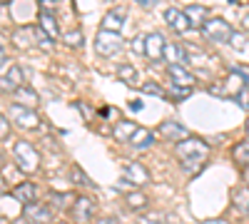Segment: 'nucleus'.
I'll use <instances>...</instances> for the list:
<instances>
[{"label":"nucleus","mask_w":249,"mask_h":224,"mask_svg":"<svg viewBox=\"0 0 249 224\" xmlns=\"http://www.w3.org/2000/svg\"><path fill=\"white\" fill-rule=\"evenodd\" d=\"M175 152H177V157L182 162V170L187 174H197L204 167L207 157H210V147H207L202 139H197V137H187V139L177 142Z\"/></svg>","instance_id":"obj_1"},{"label":"nucleus","mask_w":249,"mask_h":224,"mask_svg":"<svg viewBox=\"0 0 249 224\" xmlns=\"http://www.w3.org/2000/svg\"><path fill=\"white\" fill-rule=\"evenodd\" d=\"M13 157H15V165L20 167V172H25V174H33L40 167V155L35 152V147L30 145V142H25V139L15 142Z\"/></svg>","instance_id":"obj_2"},{"label":"nucleus","mask_w":249,"mask_h":224,"mask_svg":"<svg viewBox=\"0 0 249 224\" xmlns=\"http://www.w3.org/2000/svg\"><path fill=\"white\" fill-rule=\"evenodd\" d=\"M232 33H234L232 25L227 23V20H222V17H210L202 25V35L207 40H212V43H230Z\"/></svg>","instance_id":"obj_3"},{"label":"nucleus","mask_w":249,"mask_h":224,"mask_svg":"<svg viewBox=\"0 0 249 224\" xmlns=\"http://www.w3.org/2000/svg\"><path fill=\"white\" fill-rule=\"evenodd\" d=\"M120 48H122L120 35L107 33V30H100V33H97V37H95V50H97V55H102V57H112V55L120 52Z\"/></svg>","instance_id":"obj_4"},{"label":"nucleus","mask_w":249,"mask_h":224,"mask_svg":"<svg viewBox=\"0 0 249 224\" xmlns=\"http://www.w3.org/2000/svg\"><path fill=\"white\" fill-rule=\"evenodd\" d=\"M10 120H15L20 127H37L40 125V117L30 107H23V105H13L10 107Z\"/></svg>","instance_id":"obj_5"},{"label":"nucleus","mask_w":249,"mask_h":224,"mask_svg":"<svg viewBox=\"0 0 249 224\" xmlns=\"http://www.w3.org/2000/svg\"><path fill=\"white\" fill-rule=\"evenodd\" d=\"M23 85H25V77H23V70L18 65H10V70L0 77V90H5V92H15Z\"/></svg>","instance_id":"obj_6"},{"label":"nucleus","mask_w":249,"mask_h":224,"mask_svg":"<svg viewBox=\"0 0 249 224\" xmlns=\"http://www.w3.org/2000/svg\"><path fill=\"white\" fill-rule=\"evenodd\" d=\"M92 214H95V202L88 199V197H77L75 205H72V219L85 224V222L92 219Z\"/></svg>","instance_id":"obj_7"},{"label":"nucleus","mask_w":249,"mask_h":224,"mask_svg":"<svg viewBox=\"0 0 249 224\" xmlns=\"http://www.w3.org/2000/svg\"><path fill=\"white\" fill-rule=\"evenodd\" d=\"M25 217L35 224H50L53 222V209L48 205H43V202H33V205L25 207Z\"/></svg>","instance_id":"obj_8"},{"label":"nucleus","mask_w":249,"mask_h":224,"mask_svg":"<svg viewBox=\"0 0 249 224\" xmlns=\"http://www.w3.org/2000/svg\"><path fill=\"white\" fill-rule=\"evenodd\" d=\"M170 80H172V85L175 87H182V90H192V85H195V75L187 70V68H182V65H170Z\"/></svg>","instance_id":"obj_9"},{"label":"nucleus","mask_w":249,"mask_h":224,"mask_svg":"<svg viewBox=\"0 0 249 224\" xmlns=\"http://www.w3.org/2000/svg\"><path fill=\"white\" fill-rule=\"evenodd\" d=\"M164 37L160 33H150L144 35V55H147L150 60H162V52H164Z\"/></svg>","instance_id":"obj_10"},{"label":"nucleus","mask_w":249,"mask_h":224,"mask_svg":"<svg viewBox=\"0 0 249 224\" xmlns=\"http://www.w3.org/2000/svg\"><path fill=\"white\" fill-rule=\"evenodd\" d=\"M164 20H167V25H170L175 33H187V30H190V20H187L184 10L167 8V10H164Z\"/></svg>","instance_id":"obj_11"},{"label":"nucleus","mask_w":249,"mask_h":224,"mask_svg":"<svg viewBox=\"0 0 249 224\" xmlns=\"http://www.w3.org/2000/svg\"><path fill=\"white\" fill-rule=\"evenodd\" d=\"M160 135H162L164 139H170V142H182V139H187V137H190L187 127H182L179 122H162Z\"/></svg>","instance_id":"obj_12"},{"label":"nucleus","mask_w":249,"mask_h":224,"mask_svg":"<svg viewBox=\"0 0 249 224\" xmlns=\"http://www.w3.org/2000/svg\"><path fill=\"white\" fill-rule=\"evenodd\" d=\"M184 15H187V20H190V28H199L202 30V25L210 20V8L207 5H190L184 10Z\"/></svg>","instance_id":"obj_13"},{"label":"nucleus","mask_w":249,"mask_h":224,"mask_svg":"<svg viewBox=\"0 0 249 224\" xmlns=\"http://www.w3.org/2000/svg\"><path fill=\"white\" fill-rule=\"evenodd\" d=\"M40 30H43L50 40H55L57 35H60V28H57V17L48 10V8H43V10H40Z\"/></svg>","instance_id":"obj_14"},{"label":"nucleus","mask_w":249,"mask_h":224,"mask_svg":"<svg viewBox=\"0 0 249 224\" xmlns=\"http://www.w3.org/2000/svg\"><path fill=\"white\" fill-rule=\"evenodd\" d=\"M124 177H130V185H147V179H150V174H147V170H144L142 165H137V162H127L124 165Z\"/></svg>","instance_id":"obj_15"},{"label":"nucleus","mask_w":249,"mask_h":224,"mask_svg":"<svg viewBox=\"0 0 249 224\" xmlns=\"http://www.w3.org/2000/svg\"><path fill=\"white\" fill-rule=\"evenodd\" d=\"M35 194H37V190H35V185H30V182H20V185L13 190V197L18 202H23L25 207L35 202Z\"/></svg>","instance_id":"obj_16"},{"label":"nucleus","mask_w":249,"mask_h":224,"mask_svg":"<svg viewBox=\"0 0 249 224\" xmlns=\"http://www.w3.org/2000/svg\"><path fill=\"white\" fill-rule=\"evenodd\" d=\"M122 23H124V15H122V10H110L105 17H102V30H107V33H115V35H120V30H122Z\"/></svg>","instance_id":"obj_17"},{"label":"nucleus","mask_w":249,"mask_h":224,"mask_svg":"<svg viewBox=\"0 0 249 224\" xmlns=\"http://www.w3.org/2000/svg\"><path fill=\"white\" fill-rule=\"evenodd\" d=\"M155 142V135L150 132V130H144V127H137V132L132 135V139H130V145L135 147V150H144V147H150Z\"/></svg>","instance_id":"obj_18"},{"label":"nucleus","mask_w":249,"mask_h":224,"mask_svg":"<svg viewBox=\"0 0 249 224\" xmlns=\"http://www.w3.org/2000/svg\"><path fill=\"white\" fill-rule=\"evenodd\" d=\"M13 97L18 100L15 105H23V107H35V105H37V95H35L28 85H23L20 90H15V92H13Z\"/></svg>","instance_id":"obj_19"},{"label":"nucleus","mask_w":249,"mask_h":224,"mask_svg":"<svg viewBox=\"0 0 249 224\" xmlns=\"http://www.w3.org/2000/svg\"><path fill=\"white\" fill-rule=\"evenodd\" d=\"M135 132H137V125H132V122H117L115 130H112V137L117 142H130Z\"/></svg>","instance_id":"obj_20"},{"label":"nucleus","mask_w":249,"mask_h":224,"mask_svg":"<svg viewBox=\"0 0 249 224\" xmlns=\"http://www.w3.org/2000/svg\"><path fill=\"white\" fill-rule=\"evenodd\" d=\"M232 202H234V209L249 214V187H239L232 192Z\"/></svg>","instance_id":"obj_21"},{"label":"nucleus","mask_w":249,"mask_h":224,"mask_svg":"<svg viewBox=\"0 0 249 224\" xmlns=\"http://www.w3.org/2000/svg\"><path fill=\"white\" fill-rule=\"evenodd\" d=\"M232 157L234 162H239V165H249V139L239 142V145L232 147Z\"/></svg>","instance_id":"obj_22"},{"label":"nucleus","mask_w":249,"mask_h":224,"mask_svg":"<svg viewBox=\"0 0 249 224\" xmlns=\"http://www.w3.org/2000/svg\"><path fill=\"white\" fill-rule=\"evenodd\" d=\"M117 77L122 80V83H127V85H135L137 83V70L132 65H127V63H122L117 68Z\"/></svg>","instance_id":"obj_23"},{"label":"nucleus","mask_w":249,"mask_h":224,"mask_svg":"<svg viewBox=\"0 0 249 224\" xmlns=\"http://www.w3.org/2000/svg\"><path fill=\"white\" fill-rule=\"evenodd\" d=\"M124 202H127V207H130V209H142L144 205H147V197H144L142 192H127Z\"/></svg>","instance_id":"obj_24"},{"label":"nucleus","mask_w":249,"mask_h":224,"mask_svg":"<svg viewBox=\"0 0 249 224\" xmlns=\"http://www.w3.org/2000/svg\"><path fill=\"white\" fill-rule=\"evenodd\" d=\"M70 174H72V179H75V185H80V187H92V179H90L85 172H82L77 165H72Z\"/></svg>","instance_id":"obj_25"},{"label":"nucleus","mask_w":249,"mask_h":224,"mask_svg":"<svg viewBox=\"0 0 249 224\" xmlns=\"http://www.w3.org/2000/svg\"><path fill=\"white\" fill-rule=\"evenodd\" d=\"M190 92H192V90H182V87H175V85H172V87H170L167 92H164V95L172 97V100H184V97H190Z\"/></svg>","instance_id":"obj_26"},{"label":"nucleus","mask_w":249,"mask_h":224,"mask_svg":"<svg viewBox=\"0 0 249 224\" xmlns=\"http://www.w3.org/2000/svg\"><path fill=\"white\" fill-rule=\"evenodd\" d=\"M162 219H164V214L152 212V214H147V217H142V219H140V224H167V222H162Z\"/></svg>","instance_id":"obj_27"},{"label":"nucleus","mask_w":249,"mask_h":224,"mask_svg":"<svg viewBox=\"0 0 249 224\" xmlns=\"http://www.w3.org/2000/svg\"><path fill=\"white\" fill-rule=\"evenodd\" d=\"M50 199H55V205H57V207H68V202H72L70 194H62V192H53Z\"/></svg>","instance_id":"obj_28"},{"label":"nucleus","mask_w":249,"mask_h":224,"mask_svg":"<svg viewBox=\"0 0 249 224\" xmlns=\"http://www.w3.org/2000/svg\"><path fill=\"white\" fill-rule=\"evenodd\" d=\"M237 103H239V107H242V110H249V85L237 95Z\"/></svg>","instance_id":"obj_29"},{"label":"nucleus","mask_w":249,"mask_h":224,"mask_svg":"<svg viewBox=\"0 0 249 224\" xmlns=\"http://www.w3.org/2000/svg\"><path fill=\"white\" fill-rule=\"evenodd\" d=\"M65 40H68V45H75L77 48V45H82V33L80 30H72V33H68Z\"/></svg>","instance_id":"obj_30"},{"label":"nucleus","mask_w":249,"mask_h":224,"mask_svg":"<svg viewBox=\"0 0 249 224\" xmlns=\"http://www.w3.org/2000/svg\"><path fill=\"white\" fill-rule=\"evenodd\" d=\"M8 135H10V122L0 115V139H5Z\"/></svg>","instance_id":"obj_31"},{"label":"nucleus","mask_w":249,"mask_h":224,"mask_svg":"<svg viewBox=\"0 0 249 224\" xmlns=\"http://www.w3.org/2000/svg\"><path fill=\"white\" fill-rule=\"evenodd\" d=\"M142 90L147 92V95H157V97H164V92L155 85V83H147V85H142Z\"/></svg>","instance_id":"obj_32"},{"label":"nucleus","mask_w":249,"mask_h":224,"mask_svg":"<svg viewBox=\"0 0 249 224\" xmlns=\"http://www.w3.org/2000/svg\"><path fill=\"white\" fill-rule=\"evenodd\" d=\"M232 45L237 48V50H244V35H239V33H232Z\"/></svg>","instance_id":"obj_33"},{"label":"nucleus","mask_w":249,"mask_h":224,"mask_svg":"<svg viewBox=\"0 0 249 224\" xmlns=\"http://www.w3.org/2000/svg\"><path fill=\"white\" fill-rule=\"evenodd\" d=\"M132 50H135V52H144V35H137V37L132 40Z\"/></svg>","instance_id":"obj_34"},{"label":"nucleus","mask_w":249,"mask_h":224,"mask_svg":"<svg viewBox=\"0 0 249 224\" xmlns=\"http://www.w3.org/2000/svg\"><path fill=\"white\" fill-rule=\"evenodd\" d=\"M130 110L140 112V110H142V103H140V100H132V103H130Z\"/></svg>","instance_id":"obj_35"},{"label":"nucleus","mask_w":249,"mask_h":224,"mask_svg":"<svg viewBox=\"0 0 249 224\" xmlns=\"http://www.w3.org/2000/svg\"><path fill=\"white\" fill-rule=\"evenodd\" d=\"M5 65V48H3V43H0V68Z\"/></svg>","instance_id":"obj_36"},{"label":"nucleus","mask_w":249,"mask_h":224,"mask_svg":"<svg viewBox=\"0 0 249 224\" xmlns=\"http://www.w3.org/2000/svg\"><path fill=\"white\" fill-rule=\"evenodd\" d=\"M137 3H140L142 8H152V5H155V0H137Z\"/></svg>","instance_id":"obj_37"},{"label":"nucleus","mask_w":249,"mask_h":224,"mask_svg":"<svg viewBox=\"0 0 249 224\" xmlns=\"http://www.w3.org/2000/svg\"><path fill=\"white\" fill-rule=\"evenodd\" d=\"M204 224H230V222H224V219H210V222H204Z\"/></svg>","instance_id":"obj_38"},{"label":"nucleus","mask_w":249,"mask_h":224,"mask_svg":"<svg viewBox=\"0 0 249 224\" xmlns=\"http://www.w3.org/2000/svg\"><path fill=\"white\" fill-rule=\"evenodd\" d=\"M244 25H247V28H249V15H247V17H244Z\"/></svg>","instance_id":"obj_39"},{"label":"nucleus","mask_w":249,"mask_h":224,"mask_svg":"<svg viewBox=\"0 0 249 224\" xmlns=\"http://www.w3.org/2000/svg\"><path fill=\"white\" fill-rule=\"evenodd\" d=\"M20 224H35V222H28V219H25V222H20Z\"/></svg>","instance_id":"obj_40"},{"label":"nucleus","mask_w":249,"mask_h":224,"mask_svg":"<svg viewBox=\"0 0 249 224\" xmlns=\"http://www.w3.org/2000/svg\"><path fill=\"white\" fill-rule=\"evenodd\" d=\"M57 224H70V222H57Z\"/></svg>","instance_id":"obj_41"},{"label":"nucleus","mask_w":249,"mask_h":224,"mask_svg":"<svg viewBox=\"0 0 249 224\" xmlns=\"http://www.w3.org/2000/svg\"><path fill=\"white\" fill-rule=\"evenodd\" d=\"M247 132H249V122H247Z\"/></svg>","instance_id":"obj_42"},{"label":"nucleus","mask_w":249,"mask_h":224,"mask_svg":"<svg viewBox=\"0 0 249 224\" xmlns=\"http://www.w3.org/2000/svg\"><path fill=\"white\" fill-rule=\"evenodd\" d=\"M0 162H3V155H0Z\"/></svg>","instance_id":"obj_43"}]
</instances>
